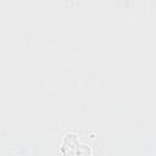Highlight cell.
Wrapping results in <instances>:
<instances>
[{
	"instance_id": "1",
	"label": "cell",
	"mask_w": 156,
	"mask_h": 156,
	"mask_svg": "<svg viewBox=\"0 0 156 156\" xmlns=\"http://www.w3.org/2000/svg\"><path fill=\"white\" fill-rule=\"evenodd\" d=\"M76 141H77L78 147H74L73 144L67 138L65 139V143L62 145L63 156H93V154L90 151V147L85 144H79L80 138H78L77 135H76Z\"/></svg>"
}]
</instances>
